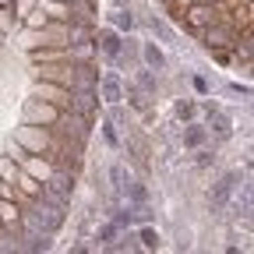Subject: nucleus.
<instances>
[{
    "label": "nucleus",
    "instance_id": "1",
    "mask_svg": "<svg viewBox=\"0 0 254 254\" xmlns=\"http://www.w3.org/2000/svg\"><path fill=\"white\" fill-rule=\"evenodd\" d=\"M36 95H39V99H46V103H53L57 110H67V113L74 110V99H71V92L64 88V85L57 88V85H50V81H39V85H36Z\"/></svg>",
    "mask_w": 254,
    "mask_h": 254
},
{
    "label": "nucleus",
    "instance_id": "2",
    "mask_svg": "<svg viewBox=\"0 0 254 254\" xmlns=\"http://www.w3.org/2000/svg\"><path fill=\"white\" fill-rule=\"evenodd\" d=\"M237 180H240V173H226V177H222V180L208 190V205H212V208H226V205H230V198H233Z\"/></svg>",
    "mask_w": 254,
    "mask_h": 254
},
{
    "label": "nucleus",
    "instance_id": "3",
    "mask_svg": "<svg viewBox=\"0 0 254 254\" xmlns=\"http://www.w3.org/2000/svg\"><path fill=\"white\" fill-rule=\"evenodd\" d=\"M36 78L43 81H57V85H74V71H71V64H43V67H36Z\"/></svg>",
    "mask_w": 254,
    "mask_h": 254
},
{
    "label": "nucleus",
    "instance_id": "4",
    "mask_svg": "<svg viewBox=\"0 0 254 254\" xmlns=\"http://www.w3.org/2000/svg\"><path fill=\"white\" fill-rule=\"evenodd\" d=\"M99 95L110 103V106H117L120 99H124V85H120V78L117 74H106V78H99Z\"/></svg>",
    "mask_w": 254,
    "mask_h": 254
},
{
    "label": "nucleus",
    "instance_id": "5",
    "mask_svg": "<svg viewBox=\"0 0 254 254\" xmlns=\"http://www.w3.org/2000/svg\"><path fill=\"white\" fill-rule=\"evenodd\" d=\"M95 46H99L106 57H113V60H117L120 50H124V43H120V36H117L113 28H103V32H99V39H95Z\"/></svg>",
    "mask_w": 254,
    "mask_h": 254
},
{
    "label": "nucleus",
    "instance_id": "6",
    "mask_svg": "<svg viewBox=\"0 0 254 254\" xmlns=\"http://www.w3.org/2000/svg\"><path fill=\"white\" fill-rule=\"evenodd\" d=\"M141 57H145V67L148 71H163L166 67V57H163V50H159L155 43H145L141 46Z\"/></svg>",
    "mask_w": 254,
    "mask_h": 254
},
{
    "label": "nucleus",
    "instance_id": "7",
    "mask_svg": "<svg viewBox=\"0 0 254 254\" xmlns=\"http://www.w3.org/2000/svg\"><path fill=\"white\" fill-rule=\"evenodd\" d=\"M205 138H208V127H201V124H187V131H184V145H187V148H201Z\"/></svg>",
    "mask_w": 254,
    "mask_h": 254
},
{
    "label": "nucleus",
    "instance_id": "8",
    "mask_svg": "<svg viewBox=\"0 0 254 254\" xmlns=\"http://www.w3.org/2000/svg\"><path fill=\"white\" fill-rule=\"evenodd\" d=\"M25 120H57V106H39V103H28L25 106Z\"/></svg>",
    "mask_w": 254,
    "mask_h": 254
},
{
    "label": "nucleus",
    "instance_id": "9",
    "mask_svg": "<svg viewBox=\"0 0 254 254\" xmlns=\"http://www.w3.org/2000/svg\"><path fill=\"white\" fill-rule=\"evenodd\" d=\"M14 180H18V190H25L28 198H43V187L32 173H14Z\"/></svg>",
    "mask_w": 254,
    "mask_h": 254
},
{
    "label": "nucleus",
    "instance_id": "10",
    "mask_svg": "<svg viewBox=\"0 0 254 254\" xmlns=\"http://www.w3.org/2000/svg\"><path fill=\"white\" fill-rule=\"evenodd\" d=\"M127 103H131L138 113H148V92L138 85H127Z\"/></svg>",
    "mask_w": 254,
    "mask_h": 254
},
{
    "label": "nucleus",
    "instance_id": "11",
    "mask_svg": "<svg viewBox=\"0 0 254 254\" xmlns=\"http://www.w3.org/2000/svg\"><path fill=\"white\" fill-rule=\"evenodd\" d=\"M18 138H21L25 145H32V148H43V145H46V134L32 131V124H25V127H21V131H18Z\"/></svg>",
    "mask_w": 254,
    "mask_h": 254
},
{
    "label": "nucleus",
    "instance_id": "12",
    "mask_svg": "<svg viewBox=\"0 0 254 254\" xmlns=\"http://www.w3.org/2000/svg\"><path fill=\"white\" fill-rule=\"evenodd\" d=\"M230 43H233V32L230 28H219V25L208 28V46H230Z\"/></svg>",
    "mask_w": 254,
    "mask_h": 254
},
{
    "label": "nucleus",
    "instance_id": "13",
    "mask_svg": "<svg viewBox=\"0 0 254 254\" xmlns=\"http://www.w3.org/2000/svg\"><path fill=\"white\" fill-rule=\"evenodd\" d=\"M18 215H21V208L14 205V198H11V201H0V222H4V226L18 222Z\"/></svg>",
    "mask_w": 254,
    "mask_h": 254
},
{
    "label": "nucleus",
    "instance_id": "14",
    "mask_svg": "<svg viewBox=\"0 0 254 254\" xmlns=\"http://www.w3.org/2000/svg\"><path fill=\"white\" fill-rule=\"evenodd\" d=\"M25 170L32 177H39V180H50V166L43 163V159H25Z\"/></svg>",
    "mask_w": 254,
    "mask_h": 254
},
{
    "label": "nucleus",
    "instance_id": "15",
    "mask_svg": "<svg viewBox=\"0 0 254 254\" xmlns=\"http://www.w3.org/2000/svg\"><path fill=\"white\" fill-rule=\"evenodd\" d=\"M138 240H141V247H145V251H155V247H159V233H155L152 226L138 230Z\"/></svg>",
    "mask_w": 254,
    "mask_h": 254
},
{
    "label": "nucleus",
    "instance_id": "16",
    "mask_svg": "<svg viewBox=\"0 0 254 254\" xmlns=\"http://www.w3.org/2000/svg\"><path fill=\"white\" fill-rule=\"evenodd\" d=\"M25 21H28V28H46V25H50V18H46L43 11H28Z\"/></svg>",
    "mask_w": 254,
    "mask_h": 254
},
{
    "label": "nucleus",
    "instance_id": "17",
    "mask_svg": "<svg viewBox=\"0 0 254 254\" xmlns=\"http://www.w3.org/2000/svg\"><path fill=\"white\" fill-rule=\"evenodd\" d=\"M173 113H177L180 120H190V117H194V103H187V99H180V103L173 106Z\"/></svg>",
    "mask_w": 254,
    "mask_h": 254
},
{
    "label": "nucleus",
    "instance_id": "18",
    "mask_svg": "<svg viewBox=\"0 0 254 254\" xmlns=\"http://www.w3.org/2000/svg\"><path fill=\"white\" fill-rule=\"evenodd\" d=\"M138 85H141L148 95H155V78L148 74V67H145V71H138Z\"/></svg>",
    "mask_w": 254,
    "mask_h": 254
},
{
    "label": "nucleus",
    "instance_id": "19",
    "mask_svg": "<svg viewBox=\"0 0 254 254\" xmlns=\"http://www.w3.org/2000/svg\"><path fill=\"white\" fill-rule=\"evenodd\" d=\"M39 4H43V0H39ZM46 11H50V18H57V21H67V14H64V7L60 4H43Z\"/></svg>",
    "mask_w": 254,
    "mask_h": 254
},
{
    "label": "nucleus",
    "instance_id": "20",
    "mask_svg": "<svg viewBox=\"0 0 254 254\" xmlns=\"http://www.w3.org/2000/svg\"><path fill=\"white\" fill-rule=\"evenodd\" d=\"M14 173H18V170L7 163V159H0V180H14Z\"/></svg>",
    "mask_w": 254,
    "mask_h": 254
},
{
    "label": "nucleus",
    "instance_id": "21",
    "mask_svg": "<svg viewBox=\"0 0 254 254\" xmlns=\"http://www.w3.org/2000/svg\"><path fill=\"white\" fill-rule=\"evenodd\" d=\"M103 138L117 148V131H113V124H110V120H103Z\"/></svg>",
    "mask_w": 254,
    "mask_h": 254
},
{
    "label": "nucleus",
    "instance_id": "22",
    "mask_svg": "<svg viewBox=\"0 0 254 254\" xmlns=\"http://www.w3.org/2000/svg\"><path fill=\"white\" fill-rule=\"evenodd\" d=\"M113 237H117V222H110V226H103V230H99V240H103V244H110Z\"/></svg>",
    "mask_w": 254,
    "mask_h": 254
},
{
    "label": "nucleus",
    "instance_id": "23",
    "mask_svg": "<svg viewBox=\"0 0 254 254\" xmlns=\"http://www.w3.org/2000/svg\"><path fill=\"white\" fill-rule=\"evenodd\" d=\"M11 28H14V18H11L4 7H0V32H11Z\"/></svg>",
    "mask_w": 254,
    "mask_h": 254
},
{
    "label": "nucleus",
    "instance_id": "24",
    "mask_svg": "<svg viewBox=\"0 0 254 254\" xmlns=\"http://www.w3.org/2000/svg\"><path fill=\"white\" fill-rule=\"evenodd\" d=\"M127 190H131V198H134L138 205L145 201V187H141V184H127Z\"/></svg>",
    "mask_w": 254,
    "mask_h": 254
},
{
    "label": "nucleus",
    "instance_id": "25",
    "mask_svg": "<svg viewBox=\"0 0 254 254\" xmlns=\"http://www.w3.org/2000/svg\"><path fill=\"white\" fill-rule=\"evenodd\" d=\"M117 25H120V28H131V25H134V18H131V14H124V11H120V14H117Z\"/></svg>",
    "mask_w": 254,
    "mask_h": 254
},
{
    "label": "nucleus",
    "instance_id": "26",
    "mask_svg": "<svg viewBox=\"0 0 254 254\" xmlns=\"http://www.w3.org/2000/svg\"><path fill=\"white\" fill-rule=\"evenodd\" d=\"M14 4H18V11H21V14H28V11H32V0H14Z\"/></svg>",
    "mask_w": 254,
    "mask_h": 254
},
{
    "label": "nucleus",
    "instance_id": "27",
    "mask_svg": "<svg viewBox=\"0 0 254 254\" xmlns=\"http://www.w3.org/2000/svg\"><path fill=\"white\" fill-rule=\"evenodd\" d=\"M0 39H4V32H0Z\"/></svg>",
    "mask_w": 254,
    "mask_h": 254
}]
</instances>
